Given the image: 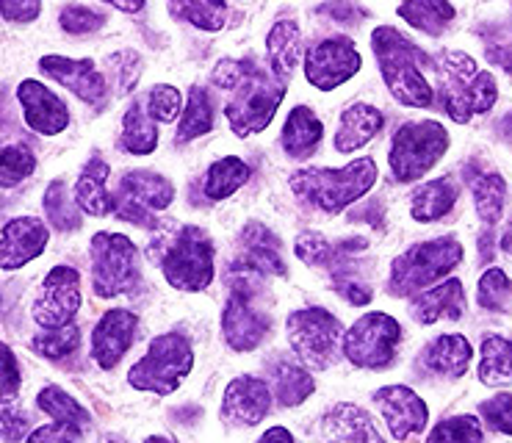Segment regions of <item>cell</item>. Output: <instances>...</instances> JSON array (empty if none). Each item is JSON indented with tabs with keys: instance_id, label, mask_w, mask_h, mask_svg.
Returning <instances> with one entry per match:
<instances>
[{
	"instance_id": "cell-1",
	"label": "cell",
	"mask_w": 512,
	"mask_h": 443,
	"mask_svg": "<svg viewBox=\"0 0 512 443\" xmlns=\"http://www.w3.org/2000/svg\"><path fill=\"white\" fill-rule=\"evenodd\" d=\"M211 81L230 92L225 117L239 139L266 131L286 97V84L263 70L255 59H222L211 72Z\"/></svg>"
},
{
	"instance_id": "cell-2",
	"label": "cell",
	"mask_w": 512,
	"mask_h": 443,
	"mask_svg": "<svg viewBox=\"0 0 512 443\" xmlns=\"http://www.w3.org/2000/svg\"><path fill=\"white\" fill-rule=\"evenodd\" d=\"M371 50L380 64L382 81L402 106L407 108H429L435 100L432 84L424 75V67L435 70V59L424 50L413 45L402 31L391 25H377L371 31Z\"/></svg>"
},
{
	"instance_id": "cell-3",
	"label": "cell",
	"mask_w": 512,
	"mask_h": 443,
	"mask_svg": "<svg viewBox=\"0 0 512 443\" xmlns=\"http://www.w3.org/2000/svg\"><path fill=\"white\" fill-rule=\"evenodd\" d=\"M377 183V164L374 158H358L341 169L308 167L297 169L288 186L302 203L319 208L324 214H341L352 203L363 200Z\"/></svg>"
},
{
	"instance_id": "cell-4",
	"label": "cell",
	"mask_w": 512,
	"mask_h": 443,
	"mask_svg": "<svg viewBox=\"0 0 512 443\" xmlns=\"http://www.w3.org/2000/svg\"><path fill=\"white\" fill-rule=\"evenodd\" d=\"M435 70L441 75L443 111L457 125H465L496 106L499 100L496 78L479 70V64L468 53L443 50L435 59Z\"/></svg>"
},
{
	"instance_id": "cell-5",
	"label": "cell",
	"mask_w": 512,
	"mask_h": 443,
	"mask_svg": "<svg viewBox=\"0 0 512 443\" xmlns=\"http://www.w3.org/2000/svg\"><path fill=\"white\" fill-rule=\"evenodd\" d=\"M460 261H463V244L457 236L421 241L393 258L388 294L391 297H416L421 291L438 286V280L457 269Z\"/></svg>"
},
{
	"instance_id": "cell-6",
	"label": "cell",
	"mask_w": 512,
	"mask_h": 443,
	"mask_svg": "<svg viewBox=\"0 0 512 443\" xmlns=\"http://www.w3.org/2000/svg\"><path fill=\"white\" fill-rule=\"evenodd\" d=\"M194 369V347L183 333H161L147 344L144 358L128 369V385L155 396L175 394Z\"/></svg>"
},
{
	"instance_id": "cell-7",
	"label": "cell",
	"mask_w": 512,
	"mask_h": 443,
	"mask_svg": "<svg viewBox=\"0 0 512 443\" xmlns=\"http://www.w3.org/2000/svg\"><path fill=\"white\" fill-rule=\"evenodd\" d=\"M449 133L438 120L405 122L393 133L388 167L396 183H416L446 156Z\"/></svg>"
},
{
	"instance_id": "cell-8",
	"label": "cell",
	"mask_w": 512,
	"mask_h": 443,
	"mask_svg": "<svg viewBox=\"0 0 512 443\" xmlns=\"http://www.w3.org/2000/svg\"><path fill=\"white\" fill-rule=\"evenodd\" d=\"M288 344L308 369H330L344 355V324L324 308H299L286 322Z\"/></svg>"
},
{
	"instance_id": "cell-9",
	"label": "cell",
	"mask_w": 512,
	"mask_h": 443,
	"mask_svg": "<svg viewBox=\"0 0 512 443\" xmlns=\"http://www.w3.org/2000/svg\"><path fill=\"white\" fill-rule=\"evenodd\" d=\"M214 239L197 225H183L164 255V277L172 288L186 294H200L214 283Z\"/></svg>"
},
{
	"instance_id": "cell-10",
	"label": "cell",
	"mask_w": 512,
	"mask_h": 443,
	"mask_svg": "<svg viewBox=\"0 0 512 443\" xmlns=\"http://www.w3.org/2000/svg\"><path fill=\"white\" fill-rule=\"evenodd\" d=\"M92 255V288L100 300L128 294L142 280L139 250L122 233H95L89 244Z\"/></svg>"
},
{
	"instance_id": "cell-11",
	"label": "cell",
	"mask_w": 512,
	"mask_h": 443,
	"mask_svg": "<svg viewBox=\"0 0 512 443\" xmlns=\"http://www.w3.org/2000/svg\"><path fill=\"white\" fill-rule=\"evenodd\" d=\"M402 344V324L391 313L369 311L346 330L344 355L358 369H385L396 358Z\"/></svg>"
},
{
	"instance_id": "cell-12",
	"label": "cell",
	"mask_w": 512,
	"mask_h": 443,
	"mask_svg": "<svg viewBox=\"0 0 512 443\" xmlns=\"http://www.w3.org/2000/svg\"><path fill=\"white\" fill-rule=\"evenodd\" d=\"M272 333L269 313L255 305V283L241 280L239 286L230 291L222 311V336L233 352H252L258 349Z\"/></svg>"
},
{
	"instance_id": "cell-13",
	"label": "cell",
	"mask_w": 512,
	"mask_h": 443,
	"mask_svg": "<svg viewBox=\"0 0 512 443\" xmlns=\"http://www.w3.org/2000/svg\"><path fill=\"white\" fill-rule=\"evenodd\" d=\"M81 305H84L81 272L72 266H53L42 280L31 316L45 330H61V327H70L75 322Z\"/></svg>"
},
{
	"instance_id": "cell-14",
	"label": "cell",
	"mask_w": 512,
	"mask_h": 443,
	"mask_svg": "<svg viewBox=\"0 0 512 443\" xmlns=\"http://www.w3.org/2000/svg\"><path fill=\"white\" fill-rule=\"evenodd\" d=\"M363 67V56L346 36H330L305 50V78L310 86L333 92L352 81Z\"/></svg>"
},
{
	"instance_id": "cell-15",
	"label": "cell",
	"mask_w": 512,
	"mask_h": 443,
	"mask_svg": "<svg viewBox=\"0 0 512 443\" xmlns=\"http://www.w3.org/2000/svg\"><path fill=\"white\" fill-rule=\"evenodd\" d=\"M233 272H239L247 280L258 277H286V261L280 239L263 222H247L239 236V252L230 264Z\"/></svg>"
},
{
	"instance_id": "cell-16",
	"label": "cell",
	"mask_w": 512,
	"mask_h": 443,
	"mask_svg": "<svg viewBox=\"0 0 512 443\" xmlns=\"http://www.w3.org/2000/svg\"><path fill=\"white\" fill-rule=\"evenodd\" d=\"M374 405L380 408L382 419L391 430L393 441H407L410 435L424 432L429 424L427 402L407 385H385L374 391Z\"/></svg>"
},
{
	"instance_id": "cell-17",
	"label": "cell",
	"mask_w": 512,
	"mask_h": 443,
	"mask_svg": "<svg viewBox=\"0 0 512 443\" xmlns=\"http://www.w3.org/2000/svg\"><path fill=\"white\" fill-rule=\"evenodd\" d=\"M17 103L23 108L25 125L39 136H59L70 125V108L53 89L39 84L36 78H25L17 86Z\"/></svg>"
},
{
	"instance_id": "cell-18",
	"label": "cell",
	"mask_w": 512,
	"mask_h": 443,
	"mask_svg": "<svg viewBox=\"0 0 512 443\" xmlns=\"http://www.w3.org/2000/svg\"><path fill=\"white\" fill-rule=\"evenodd\" d=\"M42 75L53 78L56 84L70 89L78 100L89 106H100L106 100V75L97 70L92 59H67V56H42L39 59Z\"/></svg>"
},
{
	"instance_id": "cell-19",
	"label": "cell",
	"mask_w": 512,
	"mask_h": 443,
	"mask_svg": "<svg viewBox=\"0 0 512 443\" xmlns=\"http://www.w3.org/2000/svg\"><path fill=\"white\" fill-rule=\"evenodd\" d=\"M272 410V388L261 377H236L222 396V421L230 427H255Z\"/></svg>"
},
{
	"instance_id": "cell-20",
	"label": "cell",
	"mask_w": 512,
	"mask_h": 443,
	"mask_svg": "<svg viewBox=\"0 0 512 443\" xmlns=\"http://www.w3.org/2000/svg\"><path fill=\"white\" fill-rule=\"evenodd\" d=\"M136 330H139V316L133 311L111 308L103 313V319L95 324V333H92V358L103 372L117 369L122 355L131 349Z\"/></svg>"
},
{
	"instance_id": "cell-21",
	"label": "cell",
	"mask_w": 512,
	"mask_h": 443,
	"mask_svg": "<svg viewBox=\"0 0 512 443\" xmlns=\"http://www.w3.org/2000/svg\"><path fill=\"white\" fill-rule=\"evenodd\" d=\"M50 230L36 216H14L3 225V247H0V264L6 272L23 269L25 264L36 261L48 247Z\"/></svg>"
},
{
	"instance_id": "cell-22",
	"label": "cell",
	"mask_w": 512,
	"mask_h": 443,
	"mask_svg": "<svg viewBox=\"0 0 512 443\" xmlns=\"http://www.w3.org/2000/svg\"><path fill=\"white\" fill-rule=\"evenodd\" d=\"M324 443H385L369 413L352 402H338L324 413Z\"/></svg>"
},
{
	"instance_id": "cell-23",
	"label": "cell",
	"mask_w": 512,
	"mask_h": 443,
	"mask_svg": "<svg viewBox=\"0 0 512 443\" xmlns=\"http://www.w3.org/2000/svg\"><path fill=\"white\" fill-rule=\"evenodd\" d=\"M465 313V291L463 283L457 277H449L438 286L427 288L413 297L410 302V316L416 319L418 324H435L441 319H463Z\"/></svg>"
},
{
	"instance_id": "cell-24",
	"label": "cell",
	"mask_w": 512,
	"mask_h": 443,
	"mask_svg": "<svg viewBox=\"0 0 512 443\" xmlns=\"http://www.w3.org/2000/svg\"><path fill=\"white\" fill-rule=\"evenodd\" d=\"M117 200H128L147 208V211H164L175 200V186L172 180L158 175V172H147V169H133L125 172L120 180V189L114 194Z\"/></svg>"
},
{
	"instance_id": "cell-25",
	"label": "cell",
	"mask_w": 512,
	"mask_h": 443,
	"mask_svg": "<svg viewBox=\"0 0 512 443\" xmlns=\"http://www.w3.org/2000/svg\"><path fill=\"white\" fill-rule=\"evenodd\" d=\"M385 117H382L380 108L369 106V103H352L344 108L341 122H338V133H335V150L338 153H355L382 131Z\"/></svg>"
},
{
	"instance_id": "cell-26",
	"label": "cell",
	"mask_w": 512,
	"mask_h": 443,
	"mask_svg": "<svg viewBox=\"0 0 512 443\" xmlns=\"http://www.w3.org/2000/svg\"><path fill=\"white\" fill-rule=\"evenodd\" d=\"M108 164L103 158H89L75 180V203L89 216H108L117 211V200L108 192Z\"/></svg>"
},
{
	"instance_id": "cell-27",
	"label": "cell",
	"mask_w": 512,
	"mask_h": 443,
	"mask_svg": "<svg viewBox=\"0 0 512 443\" xmlns=\"http://www.w3.org/2000/svg\"><path fill=\"white\" fill-rule=\"evenodd\" d=\"M457 200H460V183L452 175H443V178L421 183L413 192V197H410V216L416 222H421V225L438 222L443 216L452 214Z\"/></svg>"
},
{
	"instance_id": "cell-28",
	"label": "cell",
	"mask_w": 512,
	"mask_h": 443,
	"mask_svg": "<svg viewBox=\"0 0 512 443\" xmlns=\"http://www.w3.org/2000/svg\"><path fill=\"white\" fill-rule=\"evenodd\" d=\"M266 59H269V72L277 81L286 84L294 75L302 59V31L294 20H277L272 25L266 36Z\"/></svg>"
},
{
	"instance_id": "cell-29",
	"label": "cell",
	"mask_w": 512,
	"mask_h": 443,
	"mask_svg": "<svg viewBox=\"0 0 512 443\" xmlns=\"http://www.w3.org/2000/svg\"><path fill=\"white\" fill-rule=\"evenodd\" d=\"M471 355H474L471 341L460 333H449V336H438L435 341H429L421 352V363L432 374L463 377L468 363H471Z\"/></svg>"
},
{
	"instance_id": "cell-30",
	"label": "cell",
	"mask_w": 512,
	"mask_h": 443,
	"mask_svg": "<svg viewBox=\"0 0 512 443\" xmlns=\"http://www.w3.org/2000/svg\"><path fill=\"white\" fill-rule=\"evenodd\" d=\"M324 139V122L308 106L291 108L286 125H283V153L288 158H310Z\"/></svg>"
},
{
	"instance_id": "cell-31",
	"label": "cell",
	"mask_w": 512,
	"mask_h": 443,
	"mask_svg": "<svg viewBox=\"0 0 512 443\" xmlns=\"http://www.w3.org/2000/svg\"><path fill=\"white\" fill-rule=\"evenodd\" d=\"M252 178V167L239 156H225L214 161L208 172H205L203 192L211 203L227 200L230 194H236Z\"/></svg>"
},
{
	"instance_id": "cell-32",
	"label": "cell",
	"mask_w": 512,
	"mask_h": 443,
	"mask_svg": "<svg viewBox=\"0 0 512 443\" xmlns=\"http://www.w3.org/2000/svg\"><path fill=\"white\" fill-rule=\"evenodd\" d=\"M158 122L144 111L142 100H133L122 117V147L131 156H150L158 147Z\"/></svg>"
},
{
	"instance_id": "cell-33",
	"label": "cell",
	"mask_w": 512,
	"mask_h": 443,
	"mask_svg": "<svg viewBox=\"0 0 512 443\" xmlns=\"http://www.w3.org/2000/svg\"><path fill=\"white\" fill-rule=\"evenodd\" d=\"M468 186L474 194V205H477L479 219L493 228L504 214V200H507V180L496 175V172H474L468 175Z\"/></svg>"
},
{
	"instance_id": "cell-34",
	"label": "cell",
	"mask_w": 512,
	"mask_h": 443,
	"mask_svg": "<svg viewBox=\"0 0 512 443\" xmlns=\"http://www.w3.org/2000/svg\"><path fill=\"white\" fill-rule=\"evenodd\" d=\"M272 383L274 396L283 408H297L316 391V383H313L308 369H302L297 363H288V360L272 363Z\"/></svg>"
},
{
	"instance_id": "cell-35",
	"label": "cell",
	"mask_w": 512,
	"mask_h": 443,
	"mask_svg": "<svg viewBox=\"0 0 512 443\" xmlns=\"http://www.w3.org/2000/svg\"><path fill=\"white\" fill-rule=\"evenodd\" d=\"M479 383L488 388L512 385V341L501 336H488L482 341V358L477 369Z\"/></svg>"
},
{
	"instance_id": "cell-36",
	"label": "cell",
	"mask_w": 512,
	"mask_h": 443,
	"mask_svg": "<svg viewBox=\"0 0 512 443\" xmlns=\"http://www.w3.org/2000/svg\"><path fill=\"white\" fill-rule=\"evenodd\" d=\"M214 125H216L214 100H211V95L205 92L203 86H191L189 103H186V111H183V117H180L175 142L189 144L191 139H200V136H205V133L214 131Z\"/></svg>"
},
{
	"instance_id": "cell-37",
	"label": "cell",
	"mask_w": 512,
	"mask_h": 443,
	"mask_svg": "<svg viewBox=\"0 0 512 443\" xmlns=\"http://www.w3.org/2000/svg\"><path fill=\"white\" fill-rule=\"evenodd\" d=\"M36 408L42 410V413H48L50 419L59 421V424H70V427H78V430H89L92 427V416H89V410L78 402V399H72L64 388L59 385H45L39 394H36Z\"/></svg>"
},
{
	"instance_id": "cell-38",
	"label": "cell",
	"mask_w": 512,
	"mask_h": 443,
	"mask_svg": "<svg viewBox=\"0 0 512 443\" xmlns=\"http://www.w3.org/2000/svg\"><path fill=\"white\" fill-rule=\"evenodd\" d=\"M396 14L427 36H441L457 12L452 3H443V0H407L396 9Z\"/></svg>"
},
{
	"instance_id": "cell-39",
	"label": "cell",
	"mask_w": 512,
	"mask_h": 443,
	"mask_svg": "<svg viewBox=\"0 0 512 443\" xmlns=\"http://www.w3.org/2000/svg\"><path fill=\"white\" fill-rule=\"evenodd\" d=\"M42 205H45V216L50 219V225L61 230V233H70V230H78L84 225L81 222V208L75 203V197L70 200L67 183L61 178L50 180L45 197H42Z\"/></svg>"
},
{
	"instance_id": "cell-40",
	"label": "cell",
	"mask_w": 512,
	"mask_h": 443,
	"mask_svg": "<svg viewBox=\"0 0 512 443\" xmlns=\"http://www.w3.org/2000/svg\"><path fill=\"white\" fill-rule=\"evenodd\" d=\"M167 9L175 20L194 25L200 31H222L230 14L227 3H205V0H180V3H169Z\"/></svg>"
},
{
	"instance_id": "cell-41",
	"label": "cell",
	"mask_w": 512,
	"mask_h": 443,
	"mask_svg": "<svg viewBox=\"0 0 512 443\" xmlns=\"http://www.w3.org/2000/svg\"><path fill=\"white\" fill-rule=\"evenodd\" d=\"M512 300V280L499 266H488L477 283V302L482 311L499 313Z\"/></svg>"
},
{
	"instance_id": "cell-42",
	"label": "cell",
	"mask_w": 512,
	"mask_h": 443,
	"mask_svg": "<svg viewBox=\"0 0 512 443\" xmlns=\"http://www.w3.org/2000/svg\"><path fill=\"white\" fill-rule=\"evenodd\" d=\"M78 347H81V327L78 324L61 327V330H48V333H39V336L31 338V349L48 360L67 358L72 352H78Z\"/></svg>"
},
{
	"instance_id": "cell-43",
	"label": "cell",
	"mask_w": 512,
	"mask_h": 443,
	"mask_svg": "<svg viewBox=\"0 0 512 443\" xmlns=\"http://www.w3.org/2000/svg\"><path fill=\"white\" fill-rule=\"evenodd\" d=\"M482 424L477 416H454L435 424L427 435V443H482Z\"/></svg>"
},
{
	"instance_id": "cell-44",
	"label": "cell",
	"mask_w": 512,
	"mask_h": 443,
	"mask_svg": "<svg viewBox=\"0 0 512 443\" xmlns=\"http://www.w3.org/2000/svg\"><path fill=\"white\" fill-rule=\"evenodd\" d=\"M36 169V156L28 144H6L3 147V169H0V183L3 189H12L25 178H31Z\"/></svg>"
},
{
	"instance_id": "cell-45",
	"label": "cell",
	"mask_w": 512,
	"mask_h": 443,
	"mask_svg": "<svg viewBox=\"0 0 512 443\" xmlns=\"http://www.w3.org/2000/svg\"><path fill=\"white\" fill-rule=\"evenodd\" d=\"M482 39H485V56L490 64L512 75V25H485Z\"/></svg>"
},
{
	"instance_id": "cell-46",
	"label": "cell",
	"mask_w": 512,
	"mask_h": 443,
	"mask_svg": "<svg viewBox=\"0 0 512 443\" xmlns=\"http://www.w3.org/2000/svg\"><path fill=\"white\" fill-rule=\"evenodd\" d=\"M147 114L161 125H169L178 117H183L180 108V92L172 84H155L147 95Z\"/></svg>"
},
{
	"instance_id": "cell-47",
	"label": "cell",
	"mask_w": 512,
	"mask_h": 443,
	"mask_svg": "<svg viewBox=\"0 0 512 443\" xmlns=\"http://www.w3.org/2000/svg\"><path fill=\"white\" fill-rule=\"evenodd\" d=\"M106 23V17L92 9V6H81V3H70V6H64L59 14V25L61 31H67V34L75 36H84V34H95L100 31Z\"/></svg>"
},
{
	"instance_id": "cell-48",
	"label": "cell",
	"mask_w": 512,
	"mask_h": 443,
	"mask_svg": "<svg viewBox=\"0 0 512 443\" xmlns=\"http://www.w3.org/2000/svg\"><path fill=\"white\" fill-rule=\"evenodd\" d=\"M479 416L490 430L512 435V394H496L479 402Z\"/></svg>"
},
{
	"instance_id": "cell-49",
	"label": "cell",
	"mask_w": 512,
	"mask_h": 443,
	"mask_svg": "<svg viewBox=\"0 0 512 443\" xmlns=\"http://www.w3.org/2000/svg\"><path fill=\"white\" fill-rule=\"evenodd\" d=\"M108 64H111V70L117 75V86H120L122 92H133L136 81L142 78V56H139L136 50L125 48L117 50V53H111V56H108Z\"/></svg>"
},
{
	"instance_id": "cell-50",
	"label": "cell",
	"mask_w": 512,
	"mask_h": 443,
	"mask_svg": "<svg viewBox=\"0 0 512 443\" xmlns=\"http://www.w3.org/2000/svg\"><path fill=\"white\" fill-rule=\"evenodd\" d=\"M81 438H84V430L53 421V424H45V427H36L25 443H81Z\"/></svg>"
},
{
	"instance_id": "cell-51",
	"label": "cell",
	"mask_w": 512,
	"mask_h": 443,
	"mask_svg": "<svg viewBox=\"0 0 512 443\" xmlns=\"http://www.w3.org/2000/svg\"><path fill=\"white\" fill-rule=\"evenodd\" d=\"M333 286H335V291H338V294H341V297L349 302V305H358V308L360 305H369L371 297H374L371 286H366V283H363V280H360L355 272H352V275L333 277Z\"/></svg>"
},
{
	"instance_id": "cell-52",
	"label": "cell",
	"mask_w": 512,
	"mask_h": 443,
	"mask_svg": "<svg viewBox=\"0 0 512 443\" xmlns=\"http://www.w3.org/2000/svg\"><path fill=\"white\" fill-rule=\"evenodd\" d=\"M0 14L6 23H34L36 17L42 14V3L39 0H6L0 6Z\"/></svg>"
},
{
	"instance_id": "cell-53",
	"label": "cell",
	"mask_w": 512,
	"mask_h": 443,
	"mask_svg": "<svg viewBox=\"0 0 512 443\" xmlns=\"http://www.w3.org/2000/svg\"><path fill=\"white\" fill-rule=\"evenodd\" d=\"M20 391V366L9 344H3V405L12 402Z\"/></svg>"
},
{
	"instance_id": "cell-54",
	"label": "cell",
	"mask_w": 512,
	"mask_h": 443,
	"mask_svg": "<svg viewBox=\"0 0 512 443\" xmlns=\"http://www.w3.org/2000/svg\"><path fill=\"white\" fill-rule=\"evenodd\" d=\"M25 432H28V419H25L20 410H12V405H3V441H23Z\"/></svg>"
},
{
	"instance_id": "cell-55",
	"label": "cell",
	"mask_w": 512,
	"mask_h": 443,
	"mask_svg": "<svg viewBox=\"0 0 512 443\" xmlns=\"http://www.w3.org/2000/svg\"><path fill=\"white\" fill-rule=\"evenodd\" d=\"M258 443H297V441H294V435H291L286 427H269V430L263 432L261 441Z\"/></svg>"
},
{
	"instance_id": "cell-56",
	"label": "cell",
	"mask_w": 512,
	"mask_h": 443,
	"mask_svg": "<svg viewBox=\"0 0 512 443\" xmlns=\"http://www.w3.org/2000/svg\"><path fill=\"white\" fill-rule=\"evenodd\" d=\"M114 9H120V12H142L144 3H111Z\"/></svg>"
},
{
	"instance_id": "cell-57",
	"label": "cell",
	"mask_w": 512,
	"mask_h": 443,
	"mask_svg": "<svg viewBox=\"0 0 512 443\" xmlns=\"http://www.w3.org/2000/svg\"><path fill=\"white\" fill-rule=\"evenodd\" d=\"M144 443H175V441H172V438H167V435H150V438H147Z\"/></svg>"
},
{
	"instance_id": "cell-58",
	"label": "cell",
	"mask_w": 512,
	"mask_h": 443,
	"mask_svg": "<svg viewBox=\"0 0 512 443\" xmlns=\"http://www.w3.org/2000/svg\"><path fill=\"white\" fill-rule=\"evenodd\" d=\"M106 443H128V441H122V438H117V435H108Z\"/></svg>"
}]
</instances>
